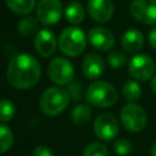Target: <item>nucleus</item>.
<instances>
[{"instance_id":"obj_18","label":"nucleus","mask_w":156,"mask_h":156,"mask_svg":"<svg viewBox=\"0 0 156 156\" xmlns=\"http://www.w3.org/2000/svg\"><path fill=\"white\" fill-rule=\"evenodd\" d=\"M91 117V110L88 105L85 104H79L77 105L72 112H71V118L73 121V123L76 124H79V126H83L87 122H89Z\"/></svg>"},{"instance_id":"obj_28","label":"nucleus","mask_w":156,"mask_h":156,"mask_svg":"<svg viewBox=\"0 0 156 156\" xmlns=\"http://www.w3.org/2000/svg\"><path fill=\"white\" fill-rule=\"evenodd\" d=\"M149 44L152 49L156 50V26L149 32Z\"/></svg>"},{"instance_id":"obj_2","label":"nucleus","mask_w":156,"mask_h":156,"mask_svg":"<svg viewBox=\"0 0 156 156\" xmlns=\"http://www.w3.org/2000/svg\"><path fill=\"white\" fill-rule=\"evenodd\" d=\"M85 100L95 107H108L117 101V91L112 84L104 80H96L88 87Z\"/></svg>"},{"instance_id":"obj_9","label":"nucleus","mask_w":156,"mask_h":156,"mask_svg":"<svg viewBox=\"0 0 156 156\" xmlns=\"http://www.w3.org/2000/svg\"><path fill=\"white\" fill-rule=\"evenodd\" d=\"M129 12L140 23L156 24V0H133Z\"/></svg>"},{"instance_id":"obj_12","label":"nucleus","mask_w":156,"mask_h":156,"mask_svg":"<svg viewBox=\"0 0 156 156\" xmlns=\"http://www.w3.org/2000/svg\"><path fill=\"white\" fill-rule=\"evenodd\" d=\"M34 48L37 52L43 57L51 56L57 48V39L54 32L49 29H40L34 38Z\"/></svg>"},{"instance_id":"obj_22","label":"nucleus","mask_w":156,"mask_h":156,"mask_svg":"<svg viewBox=\"0 0 156 156\" xmlns=\"http://www.w3.org/2000/svg\"><path fill=\"white\" fill-rule=\"evenodd\" d=\"M16 113V108L12 101L7 99L0 100V121L1 122H9L13 118Z\"/></svg>"},{"instance_id":"obj_6","label":"nucleus","mask_w":156,"mask_h":156,"mask_svg":"<svg viewBox=\"0 0 156 156\" xmlns=\"http://www.w3.org/2000/svg\"><path fill=\"white\" fill-rule=\"evenodd\" d=\"M128 71H129V74L134 79L139 82H146L147 79L154 77L155 62L149 55L138 54V55H134L129 60Z\"/></svg>"},{"instance_id":"obj_27","label":"nucleus","mask_w":156,"mask_h":156,"mask_svg":"<svg viewBox=\"0 0 156 156\" xmlns=\"http://www.w3.org/2000/svg\"><path fill=\"white\" fill-rule=\"evenodd\" d=\"M33 156H54V154H52L51 149L48 147L46 145H39L34 149Z\"/></svg>"},{"instance_id":"obj_26","label":"nucleus","mask_w":156,"mask_h":156,"mask_svg":"<svg viewBox=\"0 0 156 156\" xmlns=\"http://www.w3.org/2000/svg\"><path fill=\"white\" fill-rule=\"evenodd\" d=\"M66 90L68 93L69 99L73 101H78L83 96V88L80 83H69Z\"/></svg>"},{"instance_id":"obj_20","label":"nucleus","mask_w":156,"mask_h":156,"mask_svg":"<svg viewBox=\"0 0 156 156\" xmlns=\"http://www.w3.org/2000/svg\"><path fill=\"white\" fill-rule=\"evenodd\" d=\"M122 94H123L126 100L133 102V101H136V100L140 99V96H141V88H140L138 82L128 80L123 85V88H122Z\"/></svg>"},{"instance_id":"obj_1","label":"nucleus","mask_w":156,"mask_h":156,"mask_svg":"<svg viewBox=\"0 0 156 156\" xmlns=\"http://www.w3.org/2000/svg\"><path fill=\"white\" fill-rule=\"evenodd\" d=\"M40 63L29 54H18L10 58L6 78L11 87L16 89H29L40 79Z\"/></svg>"},{"instance_id":"obj_10","label":"nucleus","mask_w":156,"mask_h":156,"mask_svg":"<svg viewBox=\"0 0 156 156\" xmlns=\"http://www.w3.org/2000/svg\"><path fill=\"white\" fill-rule=\"evenodd\" d=\"M119 126L116 117L111 113H100L94 121V133L102 140H112L117 136Z\"/></svg>"},{"instance_id":"obj_25","label":"nucleus","mask_w":156,"mask_h":156,"mask_svg":"<svg viewBox=\"0 0 156 156\" xmlns=\"http://www.w3.org/2000/svg\"><path fill=\"white\" fill-rule=\"evenodd\" d=\"M113 150L119 156H128L133 150L132 143L127 139H117L113 143Z\"/></svg>"},{"instance_id":"obj_8","label":"nucleus","mask_w":156,"mask_h":156,"mask_svg":"<svg viewBox=\"0 0 156 156\" xmlns=\"http://www.w3.org/2000/svg\"><path fill=\"white\" fill-rule=\"evenodd\" d=\"M62 16L61 0H39L37 5V18L44 26H54Z\"/></svg>"},{"instance_id":"obj_14","label":"nucleus","mask_w":156,"mask_h":156,"mask_svg":"<svg viewBox=\"0 0 156 156\" xmlns=\"http://www.w3.org/2000/svg\"><path fill=\"white\" fill-rule=\"evenodd\" d=\"M82 71L88 79L99 78L105 71V62L100 55L90 52L84 57L82 62Z\"/></svg>"},{"instance_id":"obj_13","label":"nucleus","mask_w":156,"mask_h":156,"mask_svg":"<svg viewBox=\"0 0 156 156\" xmlns=\"http://www.w3.org/2000/svg\"><path fill=\"white\" fill-rule=\"evenodd\" d=\"M88 13L94 21L105 23L113 15V2L112 0H88Z\"/></svg>"},{"instance_id":"obj_24","label":"nucleus","mask_w":156,"mask_h":156,"mask_svg":"<svg viewBox=\"0 0 156 156\" xmlns=\"http://www.w3.org/2000/svg\"><path fill=\"white\" fill-rule=\"evenodd\" d=\"M83 156H108V150L101 143H91L84 149Z\"/></svg>"},{"instance_id":"obj_29","label":"nucleus","mask_w":156,"mask_h":156,"mask_svg":"<svg viewBox=\"0 0 156 156\" xmlns=\"http://www.w3.org/2000/svg\"><path fill=\"white\" fill-rule=\"evenodd\" d=\"M151 89H152V91L156 94V74L152 77V79H151Z\"/></svg>"},{"instance_id":"obj_7","label":"nucleus","mask_w":156,"mask_h":156,"mask_svg":"<svg viewBox=\"0 0 156 156\" xmlns=\"http://www.w3.org/2000/svg\"><path fill=\"white\" fill-rule=\"evenodd\" d=\"M48 74L54 83L58 85H66L73 80L74 69H73L72 63L67 58L55 57L49 62Z\"/></svg>"},{"instance_id":"obj_30","label":"nucleus","mask_w":156,"mask_h":156,"mask_svg":"<svg viewBox=\"0 0 156 156\" xmlns=\"http://www.w3.org/2000/svg\"><path fill=\"white\" fill-rule=\"evenodd\" d=\"M151 156H156V141L154 143V145L151 147Z\"/></svg>"},{"instance_id":"obj_15","label":"nucleus","mask_w":156,"mask_h":156,"mask_svg":"<svg viewBox=\"0 0 156 156\" xmlns=\"http://www.w3.org/2000/svg\"><path fill=\"white\" fill-rule=\"evenodd\" d=\"M121 44L126 52L135 54L143 48L144 37L140 30H138L135 28H130L123 33V35L121 38Z\"/></svg>"},{"instance_id":"obj_17","label":"nucleus","mask_w":156,"mask_h":156,"mask_svg":"<svg viewBox=\"0 0 156 156\" xmlns=\"http://www.w3.org/2000/svg\"><path fill=\"white\" fill-rule=\"evenodd\" d=\"M5 2L16 15H27L35 6V0H5Z\"/></svg>"},{"instance_id":"obj_21","label":"nucleus","mask_w":156,"mask_h":156,"mask_svg":"<svg viewBox=\"0 0 156 156\" xmlns=\"http://www.w3.org/2000/svg\"><path fill=\"white\" fill-rule=\"evenodd\" d=\"M13 143L12 130L4 123H0V154L6 152Z\"/></svg>"},{"instance_id":"obj_16","label":"nucleus","mask_w":156,"mask_h":156,"mask_svg":"<svg viewBox=\"0 0 156 156\" xmlns=\"http://www.w3.org/2000/svg\"><path fill=\"white\" fill-rule=\"evenodd\" d=\"M65 17L66 20L72 23V24H78L80 23L84 17H85V11H84V7L82 6L80 2H77V1H72L69 2L66 9H65Z\"/></svg>"},{"instance_id":"obj_5","label":"nucleus","mask_w":156,"mask_h":156,"mask_svg":"<svg viewBox=\"0 0 156 156\" xmlns=\"http://www.w3.org/2000/svg\"><path fill=\"white\" fill-rule=\"evenodd\" d=\"M146 121L147 117L145 110L136 104H127L121 111V122L129 132L136 133L143 130L146 126Z\"/></svg>"},{"instance_id":"obj_3","label":"nucleus","mask_w":156,"mask_h":156,"mask_svg":"<svg viewBox=\"0 0 156 156\" xmlns=\"http://www.w3.org/2000/svg\"><path fill=\"white\" fill-rule=\"evenodd\" d=\"M68 101L69 96L67 90L58 87H51L43 91L39 100V106L45 115L56 116L67 107Z\"/></svg>"},{"instance_id":"obj_23","label":"nucleus","mask_w":156,"mask_h":156,"mask_svg":"<svg viewBox=\"0 0 156 156\" xmlns=\"http://www.w3.org/2000/svg\"><path fill=\"white\" fill-rule=\"evenodd\" d=\"M107 62L113 68H121L127 63V56L119 50H113L107 55Z\"/></svg>"},{"instance_id":"obj_4","label":"nucleus","mask_w":156,"mask_h":156,"mask_svg":"<svg viewBox=\"0 0 156 156\" xmlns=\"http://www.w3.org/2000/svg\"><path fill=\"white\" fill-rule=\"evenodd\" d=\"M87 46V37L84 32L78 27L65 28L58 37L60 50L71 57L80 55Z\"/></svg>"},{"instance_id":"obj_19","label":"nucleus","mask_w":156,"mask_h":156,"mask_svg":"<svg viewBox=\"0 0 156 156\" xmlns=\"http://www.w3.org/2000/svg\"><path fill=\"white\" fill-rule=\"evenodd\" d=\"M17 30L23 37H32L34 33H38V18L35 17H24L17 23Z\"/></svg>"},{"instance_id":"obj_11","label":"nucleus","mask_w":156,"mask_h":156,"mask_svg":"<svg viewBox=\"0 0 156 156\" xmlns=\"http://www.w3.org/2000/svg\"><path fill=\"white\" fill-rule=\"evenodd\" d=\"M90 45L99 51H107L115 45L113 34L104 27H93L88 33Z\"/></svg>"}]
</instances>
